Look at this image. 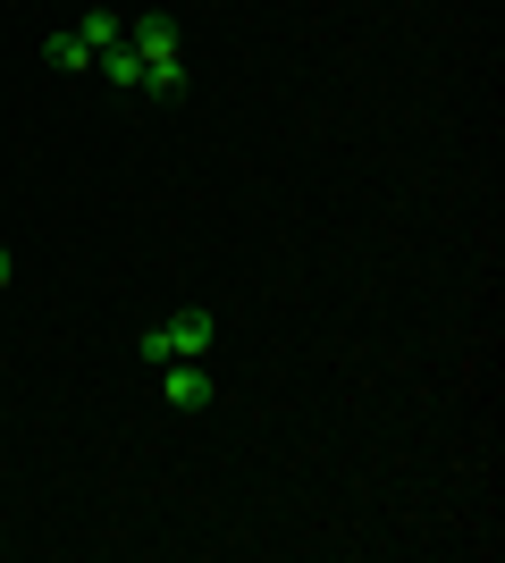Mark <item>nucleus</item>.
<instances>
[{"label":"nucleus","instance_id":"f257e3e1","mask_svg":"<svg viewBox=\"0 0 505 563\" xmlns=\"http://www.w3.org/2000/svg\"><path fill=\"white\" fill-rule=\"evenodd\" d=\"M127 51H135V93H152V101L186 93V43H177V18H135V25H127Z\"/></svg>","mask_w":505,"mask_h":563},{"label":"nucleus","instance_id":"f03ea898","mask_svg":"<svg viewBox=\"0 0 505 563\" xmlns=\"http://www.w3.org/2000/svg\"><path fill=\"white\" fill-rule=\"evenodd\" d=\"M211 345H219V320L211 311H177V320H161V329H144V362L161 371V362H211Z\"/></svg>","mask_w":505,"mask_h":563},{"label":"nucleus","instance_id":"7ed1b4c3","mask_svg":"<svg viewBox=\"0 0 505 563\" xmlns=\"http://www.w3.org/2000/svg\"><path fill=\"white\" fill-rule=\"evenodd\" d=\"M119 34H127L119 18H85V25H59V34L43 43V59H51V68H76V76H94V68H101V51L119 43Z\"/></svg>","mask_w":505,"mask_h":563},{"label":"nucleus","instance_id":"20e7f679","mask_svg":"<svg viewBox=\"0 0 505 563\" xmlns=\"http://www.w3.org/2000/svg\"><path fill=\"white\" fill-rule=\"evenodd\" d=\"M211 362H161V396L177 404V412H202V404H211Z\"/></svg>","mask_w":505,"mask_h":563},{"label":"nucleus","instance_id":"39448f33","mask_svg":"<svg viewBox=\"0 0 505 563\" xmlns=\"http://www.w3.org/2000/svg\"><path fill=\"white\" fill-rule=\"evenodd\" d=\"M9 269H18V261H9V244H0V286H9Z\"/></svg>","mask_w":505,"mask_h":563}]
</instances>
